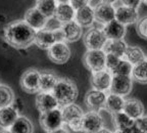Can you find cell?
<instances>
[{"mask_svg": "<svg viewBox=\"0 0 147 133\" xmlns=\"http://www.w3.org/2000/svg\"><path fill=\"white\" fill-rule=\"evenodd\" d=\"M36 31L25 21H16L4 29V39L9 45L18 49L27 48L34 43Z\"/></svg>", "mask_w": 147, "mask_h": 133, "instance_id": "obj_1", "label": "cell"}, {"mask_svg": "<svg viewBox=\"0 0 147 133\" xmlns=\"http://www.w3.org/2000/svg\"><path fill=\"white\" fill-rule=\"evenodd\" d=\"M51 93L57 100L58 105L62 107L74 103L78 97L76 84L69 79H58Z\"/></svg>", "mask_w": 147, "mask_h": 133, "instance_id": "obj_2", "label": "cell"}, {"mask_svg": "<svg viewBox=\"0 0 147 133\" xmlns=\"http://www.w3.org/2000/svg\"><path fill=\"white\" fill-rule=\"evenodd\" d=\"M61 114L64 124H67L73 131H82V119L84 113L80 107L75 103H69L62 108Z\"/></svg>", "mask_w": 147, "mask_h": 133, "instance_id": "obj_3", "label": "cell"}, {"mask_svg": "<svg viewBox=\"0 0 147 133\" xmlns=\"http://www.w3.org/2000/svg\"><path fill=\"white\" fill-rule=\"evenodd\" d=\"M105 56L102 49H88L84 55V64L92 73L101 71L105 69Z\"/></svg>", "mask_w": 147, "mask_h": 133, "instance_id": "obj_4", "label": "cell"}, {"mask_svg": "<svg viewBox=\"0 0 147 133\" xmlns=\"http://www.w3.org/2000/svg\"><path fill=\"white\" fill-rule=\"evenodd\" d=\"M40 124H41L42 128L47 132L60 128L63 125L61 110L56 108L51 111H48V112L41 113Z\"/></svg>", "mask_w": 147, "mask_h": 133, "instance_id": "obj_5", "label": "cell"}, {"mask_svg": "<svg viewBox=\"0 0 147 133\" xmlns=\"http://www.w3.org/2000/svg\"><path fill=\"white\" fill-rule=\"evenodd\" d=\"M104 125L103 118L96 111H90L83 115L82 131L84 133H96Z\"/></svg>", "mask_w": 147, "mask_h": 133, "instance_id": "obj_6", "label": "cell"}, {"mask_svg": "<svg viewBox=\"0 0 147 133\" xmlns=\"http://www.w3.org/2000/svg\"><path fill=\"white\" fill-rule=\"evenodd\" d=\"M48 56L55 64H65L71 58V49L64 41L55 42L48 48Z\"/></svg>", "mask_w": 147, "mask_h": 133, "instance_id": "obj_7", "label": "cell"}, {"mask_svg": "<svg viewBox=\"0 0 147 133\" xmlns=\"http://www.w3.org/2000/svg\"><path fill=\"white\" fill-rule=\"evenodd\" d=\"M132 77L125 75H113L111 83H110V92L122 96L128 95L132 90Z\"/></svg>", "mask_w": 147, "mask_h": 133, "instance_id": "obj_8", "label": "cell"}, {"mask_svg": "<svg viewBox=\"0 0 147 133\" xmlns=\"http://www.w3.org/2000/svg\"><path fill=\"white\" fill-rule=\"evenodd\" d=\"M106 40L103 31L98 28L90 29L84 36V43L88 49H102Z\"/></svg>", "mask_w": 147, "mask_h": 133, "instance_id": "obj_9", "label": "cell"}, {"mask_svg": "<svg viewBox=\"0 0 147 133\" xmlns=\"http://www.w3.org/2000/svg\"><path fill=\"white\" fill-rule=\"evenodd\" d=\"M40 72L31 69L26 71L21 78V86L26 92L36 93L39 91Z\"/></svg>", "mask_w": 147, "mask_h": 133, "instance_id": "obj_10", "label": "cell"}, {"mask_svg": "<svg viewBox=\"0 0 147 133\" xmlns=\"http://www.w3.org/2000/svg\"><path fill=\"white\" fill-rule=\"evenodd\" d=\"M115 18L123 25L128 26L137 23V21L139 20V12H138V9L125 6L122 4L115 8Z\"/></svg>", "mask_w": 147, "mask_h": 133, "instance_id": "obj_11", "label": "cell"}, {"mask_svg": "<svg viewBox=\"0 0 147 133\" xmlns=\"http://www.w3.org/2000/svg\"><path fill=\"white\" fill-rule=\"evenodd\" d=\"M113 74L106 69L98 72H93L91 77V84L93 89L101 90V91H108L110 88Z\"/></svg>", "mask_w": 147, "mask_h": 133, "instance_id": "obj_12", "label": "cell"}, {"mask_svg": "<svg viewBox=\"0 0 147 133\" xmlns=\"http://www.w3.org/2000/svg\"><path fill=\"white\" fill-rule=\"evenodd\" d=\"M25 22L35 31H38L45 27L47 18L37 7H33L26 12Z\"/></svg>", "mask_w": 147, "mask_h": 133, "instance_id": "obj_13", "label": "cell"}, {"mask_svg": "<svg viewBox=\"0 0 147 133\" xmlns=\"http://www.w3.org/2000/svg\"><path fill=\"white\" fill-rule=\"evenodd\" d=\"M101 30L107 39H124L126 35V26L117 22L115 18L102 26Z\"/></svg>", "mask_w": 147, "mask_h": 133, "instance_id": "obj_14", "label": "cell"}, {"mask_svg": "<svg viewBox=\"0 0 147 133\" xmlns=\"http://www.w3.org/2000/svg\"><path fill=\"white\" fill-rule=\"evenodd\" d=\"M106 99V93L105 91H101V90L92 89L88 91L86 94L85 101L87 107L92 111H99L104 107Z\"/></svg>", "mask_w": 147, "mask_h": 133, "instance_id": "obj_15", "label": "cell"}, {"mask_svg": "<svg viewBox=\"0 0 147 133\" xmlns=\"http://www.w3.org/2000/svg\"><path fill=\"white\" fill-rule=\"evenodd\" d=\"M95 21L103 26L108 22L115 20V7L113 4L108 3H101L99 6L94 8Z\"/></svg>", "mask_w": 147, "mask_h": 133, "instance_id": "obj_16", "label": "cell"}, {"mask_svg": "<svg viewBox=\"0 0 147 133\" xmlns=\"http://www.w3.org/2000/svg\"><path fill=\"white\" fill-rule=\"evenodd\" d=\"M60 30H61L62 35H63L64 41H77L82 36V27L75 20L62 24Z\"/></svg>", "mask_w": 147, "mask_h": 133, "instance_id": "obj_17", "label": "cell"}, {"mask_svg": "<svg viewBox=\"0 0 147 133\" xmlns=\"http://www.w3.org/2000/svg\"><path fill=\"white\" fill-rule=\"evenodd\" d=\"M36 105L40 113H45L58 108V102L51 92H40L37 95Z\"/></svg>", "mask_w": 147, "mask_h": 133, "instance_id": "obj_18", "label": "cell"}, {"mask_svg": "<svg viewBox=\"0 0 147 133\" xmlns=\"http://www.w3.org/2000/svg\"><path fill=\"white\" fill-rule=\"evenodd\" d=\"M34 42L42 49H48L52 44H54L56 41V36H55L54 31L47 30L45 28L41 30L36 31L35 34Z\"/></svg>", "mask_w": 147, "mask_h": 133, "instance_id": "obj_19", "label": "cell"}, {"mask_svg": "<svg viewBox=\"0 0 147 133\" xmlns=\"http://www.w3.org/2000/svg\"><path fill=\"white\" fill-rule=\"evenodd\" d=\"M75 21L81 27H90V26H92L95 22L94 9L88 4L77 9L76 14H75Z\"/></svg>", "mask_w": 147, "mask_h": 133, "instance_id": "obj_20", "label": "cell"}, {"mask_svg": "<svg viewBox=\"0 0 147 133\" xmlns=\"http://www.w3.org/2000/svg\"><path fill=\"white\" fill-rule=\"evenodd\" d=\"M123 112L133 120H137L144 115V106L139 99L129 98L125 99V105Z\"/></svg>", "mask_w": 147, "mask_h": 133, "instance_id": "obj_21", "label": "cell"}, {"mask_svg": "<svg viewBox=\"0 0 147 133\" xmlns=\"http://www.w3.org/2000/svg\"><path fill=\"white\" fill-rule=\"evenodd\" d=\"M127 46V43L123 39H107L102 50L105 53H110L119 58H123Z\"/></svg>", "mask_w": 147, "mask_h": 133, "instance_id": "obj_22", "label": "cell"}, {"mask_svg": "<svg viewBox=\"0 0 147 133\" xmlns=\"http://www.w3.org/2000/svg\"><path fill=\"white\" fill-rule=\"evenodd\" d=\"M124 105H125V98L122 95L113 93V92H110L108 95H106L104 107L111 114L122 112L123 109H124Z\"/></svg>", "mask_w": 147, "mask_h": 133, "instance_id": "obj_23", "label": "cell"}, {"mask_svg": "<svg viewBox=\"0 0 147 133\" xmlns=\"http://www.w3.org/2000/svg\"><path fill=\"white\" fill-rule=\"evenodd\" d=\"M18 117L16 110L11 106H7L0 109V127L8 129L13 124V122Z\"/></svg>", "mask_w": 147, "mask_h": 133, "instance_id": "obj_24", "label": "cell"}, {"mask_svg": "<svg viewBox=\"0 0 147 133\" xmlns=\"http://www.w3.org/2000/svg\"><path fill=\"white\" fill-rule=\"evenodd\" d=\"M75 14H76V10L69 3H58L54 16L57 18L60 23L64 24L75 20Z\"/></svg>", "mask_w": 147, "mask_h": 133, "instance_id": "obj_25", "label": "cell"}, {"mask_svg": "<svg viewBox=\"0 0 147 133\" xmlns=\"http://www.w3.org/2000/svg\"><path fill=\"white\" fill-rule=\"evenodd\" d=\"M123 58L128 60L132 66H135V64L146 60V55H145L144 51L138 46H127V49Z\"/></svg>", "mask_w": 147, "mask_h": 133, "instance_id": "obj_26", "label": "cell"}, {"mask_svg": "<svg viewBox=\"0 0 147 133\" xmlns=\"http://www.w3.org/2000/svg\"><path fill=\"white\" fill-rule=\"evenodd\" d=\"M57 76L51 72H43L40 73L39 80V91L41 92H51L53 87L57 82Z\"/></svg>", "mask_w": 147, "mask_h": 133, "instance_id": "obj_27", "label": "cell"}, {"mask_svg": "<svg viewBox=\"0 0 147 133\" xmlns=\"http://www.w3.org/2000/svg\"><path fill=\"white\" fill-rule=\"evenodd\" d=\"M113 126L117 130H129L134 124H135V120L130 118L126 113L119 112L113 114Z\"/></svg>", "mask_w": 147, "mask_h": 133, "instance_id": "obj_28", "label": "cell"}, {"mask_svg": "<svg viewBox=\"0 0 147 133\" xmlns=\"http://www.w3.org/2000/svg\"><path fill=\"white\" fill-rule=\"evenodd\" d=\"M11 133H33V124L26 117H18L13 124L9 127Z\"/></svg>", "mask_w": 147, "mask_h": 133, "instance_id": "obj_29", "label": "cell"}, {"mask_svg": "<svg viewBox=\"0 0 147 133\" xmlns=\"http://www.w3.org/2000/svg\"><path fill=\"white\" fill-rule=\"evenodd\" d=\"M131 77L140 83H147V62L146 60L133 66Z\"/></svg>", "mask_w": 147, "mask_h": 133, "instance_id": "obj_30", "label": "cell"}, {"mask_svg": "<svg viewBox=\"0 0 147 133\" xmlns=\"http://www.w3.org/2000/svg\"><path fill=\"white\" fill-rule=\"evenodd\" d=\"M58 3L55 0H40L37 1V8L46 16V18H50L54 16L56 7Z\"/></svg>", "mask_w": 147, "mask_h": 133, "instance_id": "obj_31", "label": "cell"}, {"mask_svg": "<svg viewBox=\"0 0 147 133\" xmlns=\"http://www.w3.org/2000/svg\"><path fill=\"white\" fill-rule=\"evenodd\" d=\"M13 101V92L6 85H0V109L10 106Z\"/></svg>", "mask_w": 147, "mask_h": 133, "instance_id": "obj_32", "label": "cell"}, {"mask_svg": "<svg viewBox=\"0 0 147 133\" xmlns=\"http://www.w3.org/2000/svg\"><path fill=\"white\" fill-rule=\"evenodd\" d=\"M132 69H133V66H132L128 60H126L124 58H121V60L119 62V64L115 66V68L110 72L113 75H125V76H131Z\"/></svg>", "mask_w": 147, "mask_h": 133, "instance_id": "obj_33", "label": "cell"}, {"mask_svg": "<svg viewBox=\"0 0 147 133\" xmlns=\"http://www.w3.org/2000/svg\"><path fill=\"white\" fill-rule=\"evenodd\" d=\"M137 33L143 39L147 40V16L137 21Z\"/></svg>", "mask_w": 147, "mask_h": 133, "instance_id": "obj_34", "label": "cell"}, {"mask_svg": "<svg viewBox=\"0 0 147 133\" xmlns=\"http://www.w3.org/2000/svg\"><path fill=\"white\" fill-rule=\"evenodd\" d=\"M122 58H119L117 55H113V54H110V53H106V56H105V69L107 71L111 72L113 69L115 68L119 62L121 60Z\"/></svg>", "mask_w": 147, "mask_h": 133, "instance_id": "obj_35", "label": "cell"}, {"mask_svg": "<svg viewBox=\"0 0 147 133\" xmlns=\"http://www.w3.org/2000/svg\"><path fill=\"white\" fill-rule=\"evenodd\" d=\"M61 25L62 24L58 21L57 18L55 16H50V18H47V22H46L45 27L44 28L50 31H56L61 28Z\"/></svg>", "mask_w": 147, "mask_h": 133, "instance_id": "obj_36", "label": "cell"}, {"mask_svg": "<svg viewBox=\"0 0 147 133\" xmlns=\"http://www.w3.org/2000/svg\"><path fill=\"white\" fill-rule=\"evenodd\" d=\"M136 124L138 125V127L142 130L143 133H147V116L143 115L141 118L135 120Z\"/></svg>", "mask_w": 147, "mask_h": 133, "instance_id": "obj_37", "label": "cell"}, {"mask_svg": "<svg viewBox=\"0 0 147 133\" xmlns=\"http://www.w3.org/2000/svg\"><path fill=\"white\" fill-rule=\"evenodd\" d=\"M121 1H122V4L125 6L132 7L135 9H138L141 5V0H121Z\"/></svg>", "mask_w": 147, "mask_h": 133, "instance_id": "obj_38", "label": "cell"}, {"mask_svg": "<svg viewBox=\"0 0 147 133\" xmlns=\"http://www.w3.org/2000/svg\"><path fill=\"white\" fill-rule=\"evenodd\" d=\"M69 3L73 6V8L75 10H77V9L81 8V7L85 6L87 4V0H71Z\"/></svg>", "mask_w": 147, "mask_h": 133, "instance_id": "obj_39", "label": "cell"}, {"mask_svg": "<svg viewBox=\"0 0 147 133\" xmlns=\"http://www.w3.org/2000/svg\"><path fill=\"white\" fill-rule=\"evenodd\" d=\"M101 3H103L102 0H87V4L89 5V6H91L93 9L96 8L97 6H99Z\"/></svg>", "mask_w": 147, "mask_h": 133, "instance_id": "obj_40", "label": "cell"}, {"mask_svg": "<svg viewBox=\"0 0 147 133\" xmlns=\"http://www.w3.org/2000/svg\"><path fill=\"white\" fill-rule=\"evenodd\" d=\"M129 133H143V132H142V130L138 127V125L136 124V122H135V124H134L133 126L130 128V130H129Z\"/></svg>", "mask_w": 147, "mask_h": 133, "instance_id": "obj_41", "label": "cell"}, {"mask_svg": "<svg viewBox=\"0 0 147 133\" xmlns=\"http://www.w3.org/2000/svg\"><path fill=\"white\" fill-rule=\"evenodd\" d=\"M48 133H69L65 129H63L62 127H60V128H57L55 129V130H52V131H49Z\"/></svg>", "mask_w": 147, "mask_h": 133, "instance_id": "obj_42", "label": "cell"}, {"mask_svg": "<svg viewBox=\"0 0 147 133\" xmlns=\"http://www.w3.org/2000/svg\"><path fill=\"white\" fill-rule=\"evenodd\" d=\"M96 133H115L113 131H111L110 129L108 128H104V127H102V128L100 129V130H98Z\"/></svg>", "mask_w": 147, "mask_h": 133, "instance_id": "obj_43", "label": "cell"}, {"mask_svg": "<svg viewBox=\"0 0 147 133\" xmlns=\"http://www.w3.org/2000/svg\"><path fill=\"white\" fill-rule=\"evenodd\" d=\"M103 3H108V4H115L117 0H102Z\"/></svg>", "mask_w": 147, "mask_h": 133, "instance_id": "obj_44", "label": "cell"}, {"mask_svg": "<svg viewBox=\"0 0 147 133\" xmlns=\"http://www.w3.org/2000/svg\"><path fill=\"white\" fill-rule=\"evenodd\" d=\"M129 130H130V129H129ZM129 130H117V129H115V133H129Z\"/></svg>", "mask_w": 147, "mask_h": 133, "instance_id": "obj_45", "label": "cell"}, {"mask_svg": "<svg viewBox=\"0 0 147 133\" xmlns=\"http://www.w3.org/2000/svg\"><path fill=\"white\" fill-rule=\"evenodd\" d=\"M57 3H69L71 0H55Z\"/></svg>", "mask_w": 147, "mask_h": 133, "instance_id": "obj_46", "label": "cell"}, {"mask_svg": "<svg viewBox=\"0 0 147 133\" xmlns=\"http://www.w3.org/2000/svg\"><path fill=\"white\" fill-rule=\"evenodd\" d=\"M0 133H11V132H10L9 130H5V129H4V130L0 131Z\"/></svg>", "mask_w": 147, "mask_h": 133, "instance_id": "obj_47", "label": "cell"}, {"mask_svg": "<svg viewBox=\"0 0 147 133\" xmlns=\"http://www.w3.org/2000/svg\"><path fill=\"white\" fill-rule=\"evenodd\" d=\"M141 3H143V4L147 5V0H141Z\"/></svg>", "mask_w": 147, "mask_h": 133, "instance_id": "obj_48", "label": "cell"}, {"mask_svg": "<svg viewBox=\"0 0 147 133\" xmlns=\"http://www.w3.org/2000/svg\"><path fill=\"white\" fill-rule=\"evenodd\" d=\"M37 1H40V0H37Z\"/></svg>", "mask_w": 147, "mask_h": 133, "instance_id": "obj_49", "label": "cell"}, {"mask_svg": "<svg viewBox=\"0 0 147 133\" xmlns=\"http://www.w3.org/2000/svg\"><path fill=\"white\" fill-rule=\"evenodd\" d=\"M146 62H147V58H146Z\"/></svg>", "mask_w": 147, "mask_h": 133, "instance_id": "obj_50", "label": "cell"}]
</instances>
